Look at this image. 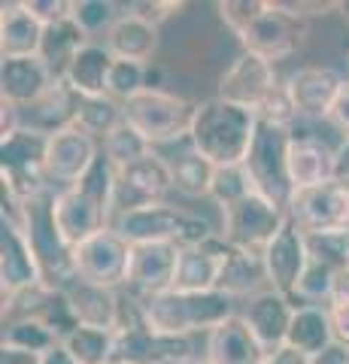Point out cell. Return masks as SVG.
I'll use <instances>...</instances> for the list:
<instances>
[{
	"label": "cell",
	"instance_id": "obj_1",
	"mask_svg": "<svg viewBox=\"0 0 349 364\" xmlns=\"http://www.w3.org/2000/svg\"><path fill=\"white\" fill-rule=\"evenodd\" d=\"M258 134V116L252 109L234 107L222 97L200 100L195 107L188 140L198 155H204L213 167L246 164Z\"/></svg>",
	"mask_w": 349,
	"mask_h": 364
},
{
	"label": "cell",
	"instance_id": "obj_2",
	"mask_svg": "<svg viewBox=\"0 0 349 364\" xmlns=\"http://www.w3.org/2000/svg\"><path fill=\"white\" fill-rule=\"evenodd\" d=\"M237 316V304L225 291H164L143 301V318L167 337H195Z\"/></svg>",
	"mask_w": 349,
	"mask_h": 364
},
{
	"label": "cell",
	"instance_id": "obj_3",
	"mask_svg": "<svg viewBox=\"0 0 349 364\" xmlns=\"http://www.w3.org/2000/svg\"><path fill=\"white\" fill-rule=\"evenodd\" d=\"M46 152H49V136L40 131H31L25 124L0 140L4 200L25 207V203L49 195L52 182L46 173Z\"/></svg>",
	"mask_w": 349,
	"mask_h": 364
},
{
	"label": "cell",
	"instance_id": "obj_4",
	"mask_svg": "<svg viewBox=\"0 0 349 364\" xmlns=\"http://www.w3.org/2000/svg\"><path fill=\"white\" fill-rule=\"evenodd\" d=\"M112 228H116L131 246H140V243L195 246V243H204L219 234L200 213L179 210V207H171V203H152V207L119 213L116 219H112Z\"/></svg>",
	"mask_w": 349,
	"mask_h": 364
},
{
	"label": "cell",
	"instance_id": "obj_5",
	"mask_svg": "<svg viewBox=\"0 0 349 364\" xmlns=\"http://www.w3.org/2000/svg\"><path fill=\"white\" fill-rule=\"evenodd\" d=\"M16 215L18 225L25 228L33 255H37L43 282L49 289L64 291L70 282H76V270H73V249L67 246V240L58 231V222H55V191L25 203V207H16Z\"/></svg>",
	"mask_w": 349,
	"mask_h": 364
},
{
	"label": "cell",
	"instance_id": "obj_6",
	"mask_svg": "<svg viewBox=\"0 0 349 364\" xmlns=\"http://www.w3.org/2000/svg\"><path fill=\"white\" fill-rule=\"evenodd\" d=\"M195 107L186 97L164 88H146L125 104V122L137 131L152 149L186 140L195 122Z\"/></svg>",
	"mask_w": 349,
	"mask_h": 364
},
{
	"label": "cell",
	"instance_id": "obj_7",
	"mask_svg": "<svg viewBox=\"0 0 349 364\" xmlns=\"http://www.w3.org/2000/svg\"><path fill=\"white\" fill-rule=\"evenodd\" d=\"M307 37H310L307 18L291 16L279 0H258L252 18L237 33L243 52L262 55L270 64L286 61L295 52H301L307 46Z\"/></svg>",
	"mask_w": 349,
	"mask_h": 364
},
{
	"label": "cell",
	"instance_id": "obj_8",
	"mask_svg": "<svg viewBox=\"0 0 349 364\" xmlns=\"http://www.w3.org/2000/svg\"><path fill=\"white\" fill-rule=\"evenodd\" d=\"M289 143H291L289 128L258 122L255 143L243 164L252 179V188L283 210H289L291 198H295V188H291V179H289Z\"/></svg>",
	"mask_w": 349,
	"mask_h": 364
},
{
	"label": "cell",
	"instance_id": "obj_9",
	"mask_svg": "<svg viewBox=\"0 0 349 364\" xmlns=\"http://www.w3.org/2000/svg\"><path fill=\"white\" fill-rule=\"evenodd\" d=\"M286 222H289V210L276 207L274 200H267V198L258 195V191H252V195L243 198L237 207L222 213L219 234L231 246L264 252L267 243L286 228Z\"/></svg>",
	"mask_w": 349,
	"mask_h": 364
},
{
	"label": "cell",
	"instance_id": "obj_10",
	"mask_svg": "<svg viewBox=\"0 0 349 364\" xmlns=\"http://www.w3.org/2000/svg\"><path fill=\"white\" fill-rule=\"evenodd\" d=\"M131 267V243L116 228H107L73 249L76 279L104 289H125Z\"/></svg>",
	"mask_w": 349,
	"mask_h": 364
},
{
	"label": "cell",
	"instance_id": "obj_11",
	"mask_svg": "<svg viewBox=\"0 0 349 364\" xmlns=\"http://www.w3.org/2000/svg\"><path fill=\"white\" fill-rule=\"evenodd\" d=\"M173 188V167L164 155L152 152L116 173V215L152 203H164V195Z\"/></svg>",
	"mask_w": 349,
	"mask_h": 364
},
{
	"label": "cell",
	"instance_id": "obj_12",
	"mask_svg": "<svg viewBox=\"0 0 349 364\" xmlns=\"http://www.w3.org/2000/svg\"><path fill=\"white\" fill-rule=\"evenodd\" d=\"M40 282L43 273L37 264V255H33L28 243V234L18 225L16 207L4 200V222H0V289H4V298L33 289Z\"/></svg>",
	"mask_w": 349,
	"mask_h": 364
},
{
	"label": "cell",
	"instance_id": "obj_13",
	"mask_svg": "<svg viewBox=\"0 0 349 364\" xmlns=\"http://www.w3.org/2000/svg\"><path fill=\"white\" fill-rule=\"evenodd\" d=\"M289 219L304 234H325L349 228V186L325 182L319 188L295 191L289 203Z\"/></svg>",
	"mask_w": 349,
	"mask_h": 364
},
{
	"label": "cell",
	"instance_id": "obj_14",
	"mask_svg": "<svg viewBox=\"0 0 349 364\" xmlns=\"http://www.w3.org/2000/svg\"><path fill=\"white\" fill-rule=\"evenodd\" d=\"M191 355H198L191 337H167L143 322L116 334L109 364H179Z\"/></svg>",
	"mask_w": 349,
	"mask_h": 364
},
{
	"label": "cell",
	"instance_id": "obj_15",
	"mask_svg": "<svg viewBox=\"0 0 349 364\" xmlns=\"http://www.w3.org/2000/svg\"><path fill=\"white\" fill-rule=\"evenodd\" d=\"M179 249L176 243H140L131 246V267L125 289L140 301L176 289L179 273Z\"/></svg>",
	"mask_w": 349,
	"mask_h": 364
},
{
	"label": "cell",
	"instance_id": "obj_16",
	"mask_svg": "<svg viewBox=\"0 0 349 364\" xmlns=\"http://www.w3.org/2000/svg\"><path fill=\"white\" fill-rule=\"evenodd\" d=\"M279 85L274 64L262 55H252V52H240L237 58L231 61V67L222 73L219 79V95L222 100H228L234 107H243V109H252L258 116V109L267 100V95Z\"/></svg>",
	"mask_w": 349,
	"mask_h": 364
},
{
	"label": "cell",
	"instance_id": "obj_17",
	"mask_svg": "<svg viewBox=\"0 0 349 364\" xmlns=\"http://www.w3.org/2000/svg\"><path fill=\"white\" fill-rule=\"evenodd\" d=\"M112 219H116L112 210H107L104 203L95 200L80 186L55 191V222H58V231L70 249L112 228Z\"/></svg>",
	"mask_w": 349,
	"mask_h": 364
},
{
	"label": "cell",
	"instance_id": "obj_18",
	"mask_svg": "<svg viewBox=\"0 0 349 364\" xmlns=\"http://www.w3.org/2000/svg\"><path fill=\"white\" fill-rule=\"evenodd\" d=\"M264 267H267V282L270 289L291 298L298 289V282L304 277V270L310 264V246H307V234L301 231L295 222H286V228L279 231L274 240L264 249Z\"/></svg>",
	"mask_w": 349,
	"mask_h": 364
},
{
	"label": "cell",
	"instance_id": "obj_19",
	"mask_svg": "<svg viewBox=\"0 0 349 364\" xmlns=\"http://www.w3.org/2000/svg\"><path fill=\"white\" fill-rule=\"evenodd\" d=\"M346 79L325 64H307L298 67L295 73L286 79V88L298 107L301 119L310 122H328V112L334 107L337 95H340Z\"/></svg>",
	"mask_w": 349,
	"mask_h": 364
},
{
	"label": "cell",
	"instance_id": "obj_20",
	"mask_svg": "<svg viewBox=\"0 0 349 364\" xmlns=\"http://www.w3.org/2000/svg\"><path fill=\"white\" fill-rule=\"evenodd\" d=\"M231 243L222 234L210 237L204 243L179 249V273L176 291H219L222 270L228 264Z\"/></svg>",
	"mask_w": 349,
	"mask_h": 364
},
{
	"label": "cell",
	"instance_id": "obj_21",
	"mask_svg": "<svg viewBox=\"0 0 349 364\" xmlns=\"http://www.w3.org/2000/svg\"><path fill=\"white\" fill-rule=\"evenodd\" d=\"M97 155H100V143L95 136L82 134L80 128H67L61 134H52L49 152H46L49 182H58L64 188L76 186V182L88 173V167L95 164Z\"/></svg>",
	"mask_w": 349,
	"mask_h": 364
},
{
	"label": "cell",
	"instance_id": "obj_22",
	"mask_svg": "<svg viewBox=\"0 0 349 364\" xmlns=\"http://www.w3.org/2000/svg\"><path fill=\"white\" fill-rule=\"evenodd\" d=\"M295 306H298L295 301L286 298V294H279V291H274V289H267V291H262V294H255V298L246 301L240 316L246 318V325L252 328V334L258 337V343L264 346L267 355H274L276 349L286 346Z\"/></svg>",
	"mask_w": 349,
	"mask_h": 364
},
{
	"label": "cell",
	"instance_id": "obj_23",
	"mask_svg": "<svg viewBox=\"0 0 349 364\" xmlns=\"http://www.w3.org/2000/svg\"><path fill=\"white\" fill-rule=\"evenodd\" d=\"M58 82V76L49 70V64L33 55V58H4L0 64V95L4 104L25 109L46 95Z\"/></svg>",
	"mask_w": 349,
	"mask_h": 364
},
{
	"label": "cell",
	"instance_id": "obj_24",
	"mask_svg": "<svg viewBox=\"0 0 349 364\" xmlns=\"http://www.w3.org/2000/svg\"><path fill=\"white\" fill-rule=\"evenodd\" d=\"M289 179L295 191L319 188L334 182V149L313 134H298L291 128L289 143Z\"/></svg>",
	"mask_w": 349,
	"mask_h": 364
},
{
	"label": "cell",
	"instance_id": "obj_25",
	"mask_svg": "<svg viewBox=\"0 0 349 364\" xmlns=\"http://www.w3.org/2000/svg\"><path fill=\"white\" fill-rule=\"evenodd\" d=\"M67 304L73 310L76 325L82 328H97V331L116 334L122 325V294L119 289H104L92 286V282L76 279L64 289Z\"/></svg>",
	"mask_w": 349,
	"mask_h": 364
},
{
	"label": "cell",
	"instance_id": "obj_26",
	"mask_svg": "<svg viewBox=\"0 0 349 364\" xmlns=\"http://www.w3.org/2000/svg\"><path fill=\"white\" fill-rule=\"evenodd\" d=\"M204 358L210 364H264L267 352L246 325V318L237 313L207 334Z\"/></svg>",
	"mask_w": 349,
	"mask_h": 364
},
{
	"label": "cell",
	"instance_id": "obj_27",
	"mask_svg": "<svg viewBox=\"0 0 349 364\" xmlns=\"http://www.w3.org/2000/svg\"><path fill=\"white\" fill-rule=\"evenodd\" d=\"M76 109H80V95L58 79L46 95H43L37 104H31L21 109V124L31 131H40V134H61L67 128H73L76 124Z\"/></svg>",
	"mask_w": 349,
	"mask_h": 364
},
{
	"label": "cell",
	"instance_id": "obj_28",
	"mask_svg": "<svg viewBox=\"0 0 349 364\" xmlns=\"http://www.w3.org/2000/svg\"><path fill=\"white\" fill-rule=\"evenodd\" d=\"M43 31L46 28L28 13V6L21 0L4 4V9H0V52H4V58H33V55H40Z\"/></svg>",
	"mask_w": 349,
	"mask_h": 364
},
{
	"label": "cell",
	"instance_id": "obj_29",
	"mask_svg": "<svg viewBox=\"0 0 349 364\" xmlns=\"http://www.w3.org/2000/svg\"><path fill=\"white\" fill-rule=\"evenodd\" d=\"M112 64H116V58H112V52L104 43H88L76 52V58L67 67L64 82L80 97H100V95H107V88H109Z\"/></svg>",
	"mask_w": 349,
	"mask_h": 364
},
{
	"label": "cell",
	"instance_id": "obj_30",
	"mask_svg": "<svg viewBox=\"0 0 349 364\" xmlns=\"http://www.w3.org/2000/svg\"><path fill=\"white\" fill-rule=\"evenodd\" d=\"M104 46L112 52V58L122 61H152V55L159 52V28L143 21L140 16L134 13H122V18L112 25V31L107 33Z\"/></svg>",
	"mask_w": 349,
	"mask_h": 364
},
{
	"label": "cell",
	"instance_id": "obj_31",
	"mask_svg": "<svg viewBox=\"0 0 349 364\" xmlns=\"http://www.w3.org/2000/svg\"><path fill=\"white\" fill-rule=\"evenodd\" d=\"M270 289L267 282V267H264V255L255 252V249H240V246H231V255H228V264L222 270V279H219V291L231 294L234 301L237 298H255Z\"/></svg>",
	"mask_w": 349,
	"mask_h": 364
},
{
	"label": "cell",
	"instance_id": "obj_32",
	"mask_svg": "<svg viewBox=\"0 0 349 364\" xmlns=\"http://www.w3.org/2000/svg\"><path fill=\"white\" fill-rule=\"evenodd\" d=\"M286 346L298 349V352H304V355H310V358H316L328 346H334V331H331L328 306H322V304L295 306V316H291V328H289Z\"/></svg>",
	"mask_w": 349,
	"mask_h": 364
},
{
	"label": "cell",
	"instance_id": "obj_33",
	"mask_svg": "<svg viewBox=\"0 0 349 364\" xmlns=\"http://www.w3.org/2000/svg\"><path fill=\"white\" fill-rule=\"evenodd\" d=\"M92 40L82 33V28L76 25L73 18L67 21H58V25H49L46 31H43V43H40V58L49 64V70L64 79L67 67H70V61L76 58V52L82 49V46H88Z\"/></svg>",
	"mask_w": 349,
	"mask_h": 364
},
{
	"label": "cell",
	"instance_id": "obj_34",
	"mask_svg": "<svg viewBox=\"0 0 349 364\" xmlns=\"http://www.w3.org/2000/svg\"><path fill=\"white\" fill-rule=\"evenodd\" d=\"M122 122H125V104H119V100L109 95H100V97H80L73 128H80L82 134L104 143Z\"/></svg>",
	"mask_w": 349,
	"mask_h": 364
},
{
	"label": "cell",
	"instance_id": "obj_35",
	"mask_svg": "<svg viewBox=\"0 0 349 364\" xmlns=\"http://www.w3.org/2000/svg\"><path fill=\"white\" fill-rule=\"evenodd\" d=\"M173 167V188L186 198H210V188H213V176H216V167H213L204 155L195 152V146L183 149V155L171 161Z\"/></svg>",
	"mask_w": 349,
	"mask_h": 364
},
{
	"label": "cell",
	"instance_id": "obj_36",
	"mask_svg": "<svg viewBox=\"0 0 349 364\" xmlns=\"http://www.w3.org/2000/svg\"><path fill=\"white\" fill-rule=\"evenodd\" d=\"M61 340L52 331L46 322L40 318H18V322H6L4 325V340L0 346L9 349H21V352H33V355H43L52 346H58Z\"/></svg>",
	"mask_w": 349,
	"mask_h": 364
},
{
	"label": "cell",
	"instance_id": "obj_37",
	"mask_svg": "<svg viewBox=\"0 0 349 364\" xmlns=\"http://www.w3.org/2000/svg\"><path fill=\"white\" fill-rule=\"evenodd\" d=\"M112 340H116V334L80 325V328H73V331L61 340V346L70 352V358L76 364H109V358H112Z\"/></svg>",
	"mask_w": 349,
	"mask_h": 364
},
{
	"label": "cell",
	"instance_id": "obj_38",
	"mask_svg": "<svg viewBox=\"0 0 349 364\" xmlns=\"http://www.w3.org/2000/svg\"><path fill=\"white\" fill-rule=\"evenodd\" d=\"M252 179L246 173V167H216V176H213V188H210V200L225 213L231 207H237L243 198L252 195Z\"/></svg>",
	"mask_w": 349,
	"mask_h": 364
},
{
	"label": "cell",
	"instance_id": "obj_39",
	"mask_svg": "<svg viewBox=\"0 0 349 364\" xmlns=\"http://www.w3.org/2000/svg\"><path fill=\"white\" fill-rule=\"evenodd\" d=\"M100 149H104V155H107L116 167H128V164L140 161V158H146V155H152V152H155L152 146L146 143L143 136L134 131L128 122H122L119 128L112 131L104 143H100Z\"/></svg>",
	"mask_w": 349,
	"mask_h": 364
},
{
	"label": "cell",
	"instance_id": "obj_40",
	"mask_svg": "<svg viewBox=\"0 0 349 364\" xmlns=\"http://www.w3.org/2000/svg\"><path fill=\"white\" fill-rule=\"evenodd\" d=\"M76 25L82 28V33L88 40L97 37V33H107L112 31V25L122 18L119 6L112 0H73V16H70Z\"/></svg>",
	"mask_w": 349,
	"mask_h": 364
},
{
	"label": "cell",
	"instance_id": "obj_41",
	"mask_svg": "<svg viewBox=\"0 0 349 364\" xmlns=\"http://www.w3.org/2000/svg\"><path fill=\"white\" fill-rule=\"evenodd\" d=\"M334 277H337L334 267L322 264V261H316V258H310V264H307V270H304V277L298 282L295 294H291V301H298V306H304V304L328 306L331 289H334Z\"/></svg>",
	"mask_w": 349,
	"mask_h": 364
},
{
	"label": "cell",
	"instance_id": "obj_42",
	"mask_svg": "<svg viewBox=\"0 0 349 364\" xmlns=\"http://www.w3.org/2000/svg\"><path fill=\"white\" fill-rule=\"evenodd\" d=\"M146 88H149V64L116 58V64H112V70H109L107 95L116 97L119 104H128L131 97H137L140 91H146Z\"/></svg>",
	"mask_w": 349,
	"mask_h": 364
},
{
	"label": "cell",
	"instance_id": "obj_43",
	"mask_svg": "<svg viewBox=\"0 0 349 364\" xmlns=\"http://www.w3.org/2000/svg\"><path fill=\"white\" fill-rule=\"evenodd\" d=\"M310 258L322 261L334 270L349 267V228L340 231H325V234H307Z\"/></svg>",
	"mask_w": 349,
	"mask_h": 364
},
{
	"label": "cell",
	"instance_id": "obj_44",
	"mask_svg": "<svg viewBox=\"0 0 349 364\" xmlns=\"http://www.w3.org/2000/svg\"><path fill=\"white\" fill-rule=\"evenodd\" d=\"M298 107H295V100H291L289 95V88L286 82H279L274 91L267 95V100L262 104V109H258V122H264V124H276V128H295V122H298Z\"/></svg>",
	"mask_w": 349,
	"mask_h": 364
},
{
	"label": "cell",
	"instance_id": "obj_45",
	"mask_svg": "<svg viewBox=\"0 0 349 364\" xmlns=\"http://www.w3.org/2000/svg\"><path fill=\"white\" fill-rule=\"evenodd\" d=\"M28 6V13L40 21L43 28L58 25V21H67L73 16V4L70 0H21Z\"/></svg>",
	"mask_w": 349,
	"mask_h": 364
},
{
	"label": "cell",
	"instance_id": "obj_46",
	"mask_svg": "<svg viewBox=\"0 0 349 364\" xmlns=\"http://www.w3.org/2000/svg\"><path fill=\"white\" fill-rule=\"evenodd\" d=\"M179 9H183V4H173V0H137V4H128V13L140 16L155 28H161L167 18H173Z\"/></svg>",
	"mask_w": 349,
	"mask_h": 364
},
{
	"label": "cell",
	"instance_id": "obj_47",
	"mask_svg": "<svg viewBox=\"0 0 349 364\" xmlns=\"http://www.w3.org/2000/svg\"><path fill=\"white\" fill-rule=\"evenodd\" d=\"M328 124H331L337 134H343V140H349V79L343 82L340 95H337L334 107L328 112Z\"/></svg>",
	"mask_w": 349,
	"mask_h": 364
},
{
	"label": "cell",
	"instance_id": "obj_48",
	"mask_svg": "<svg viewBox=\"0 0 349 364\" xmlns=\"http://www.w3.org/2000/svg\"><path fill=\"white\" fill-rule=\"evenodd\" d=\"M328 316H331V331H334V343L349 346V304L331 301L328 304Z\"/></svg>",
	"mask_w": 349,
	"mask_h": 364
},
{
	"label": "cell",
	"instance_id": "obj_49",
	"mask_svg": "<svg viewBox=\"0 0 349 364\" xmlns=\"http://www.w3.org/2000/svg\"><path fill=\"white\" fill-rule=\"evenodd\" d=\"M291 16L298 18H310V16H328L337 9V4H322V0H279Z\"/></svg>",
	"mask_w": 349,
	"mask_h": 364
},
{
	"label": "cell",
	"instance_id": "obj_50",
	"mask_svg": "<svg viewBox=\"0 0 349 364\" xmlns=\"http://www.w3.org/2000/svg\"><path fill=\"white\" fill-rule=\"evenodd\" d=\"M334 182L349 186V140H343L334 149Z\"/></svg>",
	"mask_w": 349,
	"mask_h": 364
},
{
	"label": "cell",
	"instance_id": "obj_51",
	"mask_svg": "<svg viewBox=\"0 0 349 364\" xmlns=\"http://www.w3.org/2000/svg\"><path fill=\"white\" fill-rule=\"evenodd\" d=\"M264 364H313V358L304 355L298 349H291V346H283V349H276L274 355H267Z\"/></svg>",
	"mask_w": 349,
	"mask_h": 364
},
{
	"label": "cell",
	"instance_id": "obj_52",
	"mask_svg": "<svg viewBox=\"0 0 349 364\" xmlns=\"http://www.w3.org/2000/svg\"><path fill=\"white\" fill-rule=\"evenodd\" d=\"M0 364H40V355H33V352H21V349H9V346H0Z\"/></svg>",
	"mask_w": 349,
	"mask_h": 364
},
{
	"label": "cell",
	"instance_id": "obj_53",
	"mask_svg": "<svg viewBox=\"0 0 349 364\" xmlns=\"http://www.w3.org/2000/svg\"><path fill=\"white\" fill-rule=\"evenodd\" d=\"M313 364H349V346H340L334 343L322 352V355L313 358Z\"/></svg>",
	"mask_w": 349,
	"mask_h": 364
},
{
	"label": "cell",
	"instance_id": "obj_54",
	"mask_svg": "<svg viewBox=\"0 0 349 364\" xmlns=\"http://www.w3.org/2000/svg\"><path fill=\"white\" fill-rule=\"evenodd\" d=\"M331 301L349 304V267L337 270V277H334V289H331ZM331 301H328V304H331Z\"/></svg>",
	"mask_w": 349,
	"mask_h": 364
},
{
	"label": "cell",
	"instance_id": "obj_55",
	"mask_svg": "<svg viewBox=\"0 0 349 364\" xmlns=\"http://www.w3.org/2000/svg\"><path fill=\"white\" fill-rule=\"evenodd\" d=\"M40 364H76V361L70 358V352H67V349L58 343V346H52L49 352H43Z\"/></svg>",
	"mask_w": 349,
	"mask_h": 364
},
{
	"label": "cell",
	"instance_id": "obj_56",
	"mask_svg": "<svg viewBox=\"0 0 349 364\" xmlns=\"http://www.w3.org/2000/svg\"><path fill=\"white\" fill-rule=\"evenodd\" d=\"M337 13H340L349 21V0H340V4H337Z\"/></svg>",
	"mask_w": 349,
	"mask_h": 364
},
{
	"label": "cell",
	"instance_id": "obj_57",
	"mask_svg": "<svg viewBox=\"0 0 349 364\" xmlns=\"http://www.w3.org/2000/svg\"><path fill=\"white\" fill-rule=\"evenodd\" d=\"M179 364H210L204 355H191V358H186V361H179Z\"/></svg>",
	"mask_w": 349,
	"mask_h": 364
}]
</instances>
